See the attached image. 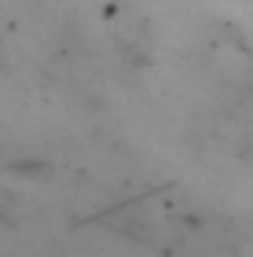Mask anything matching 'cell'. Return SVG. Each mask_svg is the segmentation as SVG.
<instances>
[{"instance_id":"cell-1","label":"cell","mask_w":253,"mask_h":257,"mask_svg":"<svg viewBox=\"0 0 253 257\" xmlns=\"http://www.w3.org/2000/svg\"><path fill=\"white\" fill-rule=\"evenodd\" d=\"M48 162H26V158H19V162H11V173L15 177H48Z\"/></svg>"}]
</instances>
